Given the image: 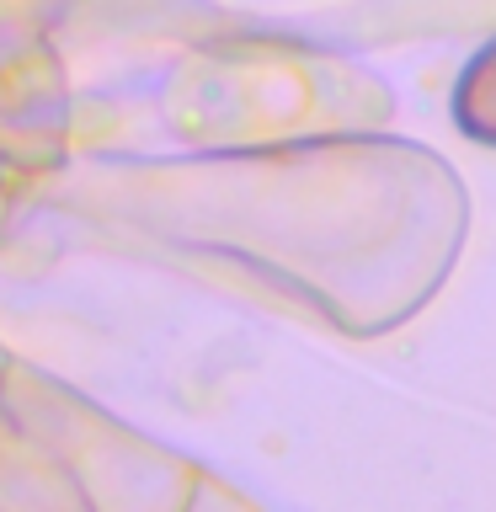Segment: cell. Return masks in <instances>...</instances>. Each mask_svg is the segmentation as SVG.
Segmentation results:
<instances>
[{
	"instance_id": "cell-1",
	"label": "cell",
	"mask_w": 496,
	"mask_h": 512,
	"mask_svg": "<svg viewBox=\"0 0 496 512\" xmlns=\"http://www.w3.org/2000/svg\"><path fill=\"white\" fill-rule=\"evenodd\" d=\"M454 128L464 139L496 150V38L475 48V59L454 80Z\"/></svg>"
}]
</instances>
